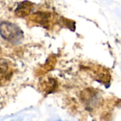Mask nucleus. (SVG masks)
Listing matches in <instances>:
<instances>
[{
	"label": "nucleus",
	"instance_id": "f257e3e1",
	"mask_svg": "<svg viewBox=\"0 0 121 121\" xmlns=\"http://www.w3.org/2000/svg\"><path fill=\"white\" fill-rule=\"evenodd\" d=\"M0 34L7 41L17 43L24 38L22 29L15 24L11 22H2L0 24Z\"/></svg>",
	"mask_w": 121,
	"mask_h": 121
},
{
	"label": "nucleus",
	"instance_id": "f03ea898",
	"mask_svg": "<svg viewBox=\"0 0 121 121\" xmlns=\"http://www.w3.org/2000/svg\"><path fill=\"white\" fill-rule=\"evenodd\" d=\"M12 68L10 63L5 59L0 58V87L4 86L12 76Z\"/></svg>",
	"mask_w": 121,
	"mask_h": 121
},
{
	"label": "nucleus",
	"instance_id": "7ed1b4c3",
	"mask_svg": "<svg viewBox=\"0 0 121 121\" xmlns=\"http://www.w3.org/2000/svg\"><path fill=\"white\" fill-rule=\"evenodd\" d=\"M39 88L42 93L45 94H48L53 92L56 89L57 82L53 78H46L39 82Z\"/></svg>",
	"mask_w": 121,
	"mask_h": 121
},
{
	"label": "nucleus",
	"instance_id": "20e7f679",
	"mask_svg": "<svg viewBox=\"0 0 121 121\" xmlns=\"http://www.w3.org/2000/svg\"><path fill=\"white\" fill-rule=\"evenodd\" d=\"M50 18L51 14L48 13L37 12L31 17V20L36 24H39L43 26L47 27L50 23Z\"/></svg>",
	"mask_w": 121,
	"mask_h": 121
},
{
	"label": "nucleus",
	"instance_id": "39448f33",
	"mask_svg": "<svg viewBox=\"0 0 121 121\" xmlns=\"http://www.w3.org/2000/svg\"><path fill=\"white\" fill-rule=\"evenodd\" d=\"M33 9V4L30 2L25 1L19 4L17 7L15 14L17 16L19 17H25L31 13V10Z\"/></svg>",
	"mask_w": 121,
	"mask_h": 121
},
{
	"label": "nucleus",
	"instance_id": "423d86ee",
	"mask_svg": "<svg viewBox=\"0 0 121 121\" xmlns=\"http://www.w3.org/2000/svg\"><path fill=\"white\" fill-rule=\"evenodd\" d=\"M120 69H121V65H120Z\"/></svg>",
	"mask_w": 121,
	"mask_h": 121
}]
</instances>
